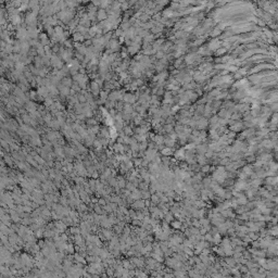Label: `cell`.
Masks as SVG:
<instances>
[{
  "mask_svg": "<svg viewBox=\"0 0 278 278\" xmlns=\"http://www.w3.org/2000/svg\"><path fill=\"white\" fill-rule=\"evenodd\" d=\"M234 189L237 191H243L246 190V189L248 187H250L249 182H248L247 180H244V179H238L237 182H234Z\"/></svg>",
  "mask_w": 278,
  "mask_h": 278,
  "instance_id": "obj_1",
  "label": "cell"
},
{
  "mask_svg": "<svg viewBox=\"0 0 278 278\" xmlns=\"http://www.w3.org/2000/svg\"><path fill=\"white\" fill-rule=\"evenodd\" d=\"M195 150L198 152V154H204V153L207 152V150H208V145H207V143H204V142H201V143H199V145L196 146Z\"/></svg>",
  "mask_w": 278,
  "mask_h": 278,
  "instance_id": "obj_2",
  "label": "cell"
},
{
  "mask_svg": "<svg viewBox=\"0 0 278 278\" xmlns=\"http://www.w3.org/2000/svg\"><path fill=\"white\" fill-rule=\"evenodd\" d=\"M277 176H266L265 177V184L270 186H276L277 185Z\"/></svg>",
  "mask_w": 278,
  "mask_h": 278,
  "instance_id": "obj_3",
  "label": "cell"
},
{
  "mask_svg": "<svg viewBox=\"0 0 278 278\" xmlns=\"http://www.w3.org/2000/svg\"><path fill=\"white\" fill-rule=\"evenodd\" d=\"M175 158L179 161H185V148H180L175 152Z\"/></svg>",
  "mask_w": 278,
  "mask_h": 278,
  "instance_id": "obj_4",
  "label": "cell"
},
{
  "mask_svg": "<svg viewBox=\"0 0 278 278\" xmlns=\"http://www.w3.org/2000/svg\"><path fill=\"white\" fill-rule=\"evenodd\" d=\"M195 159H196V161H197L198 164L201 165V166L207 164V162H208V159L204 156V154H198V155L195 156Z\"/></svg>",
  "mask_w": 278,
  "mask_h": 278,
  "instance_id": "obj_5",
  "label": "cell"
},
{
  "mask_svg": "<svg viewBox=\"0 0 278 278\" xmlns=\"http://www.w3.org/2000/svg\"><path fill=\"white\" fill-rule=\"evenodd\" d=\"M132 207L134 209H139V210H142L145 208V199H139V200H135V203L132 204Z\"/></svg>",
  "mask_w": 278,
  "mask_h": 278,
  "instance_id": "obj_6",
  "label": "cell"
},
{
  "mask_svg": "<svg viewBox=\"0 0 278 278\" xmlns=\"http://www.w3.org/2000/svg\"><path fill=\"white\" fill-rule=\"evenodd\" d=\"M261 146L263 147V148H265V149H272L273 148V141L270 139H263L262 141H261Z\"/></svg>",
  "mask_w": 278,
  "mask_h": 278,
  "instance_id": "obj_7",
  "label": "cell"
},
{
  "mask_svg": "<svg viewBox=\"0 0 278 278\" xmlns=\"http://www.w3.org/2000/svg\"><path fill=\"white\" fill-rule=\"evenodd\" d=\"M222 240V237H221V234L220 233H214L212 234V243H214L215 246H217V244H220Z\"/></svg>",
  "mask_w": 278,
  "mask_h": 278,
  "instance_id": "obj_8",
  "label": "cell"
},
{
  "mask_svg": "<svg viewBox=\"0 0 278 278\" xmlns=\"http://www.w3.org/2000/svg\"><path fill=\"white\" fill-rule=\"evenodd\" d=\"M173 153H174V151H173V148H171V147H163V148L161 149V154L162 155L169 156V155H172Z\"/></svg>",
  "mask_w": 278,
  "mask_h": 278,
  "instance_id": "obj_9",
  "label": "cell"
},
{
  "mask_svg": "<svg viewBox=\"0 0 278 278\" xmlns=\"http://www.w3.org/2000/svg\"><path fill=\"white\" fill-rule=\"evenodd\" d=\"M262 179L261 178H259V177H256V178H254V179H252V180H251V182H249V185L251 186V187H253V188H259L261 185H262Z\"/></svg>",
  "mask_w": 278,
  "mask_h": 278,
  "instance_id": "obj_10",
  "label": "cell"
},
{
  "mask_svg": "<svg viewBox=\"0 0 278 278\" xmlns=\"http://www.w3.org/2000/svg\"><path fill=\"white\" fill-rule=\"evenodd\" d=\"M152 140L155 142L156 146H161V145H163V142H164V137H163L162 135H156V136L153 137Z\"/></svg>",
  "mask_w": 278,
  "mask_h": 278,
  "instance_id": "obj_11",
  "label": "cell"
},
{
  "mask_svg": "<svg viewBox=\"0 0 278 278\" xmlns=\"http://www.w3.org/2000/svg\"><path fill=\"white\" fill-rule=\"evenodd\" d=\"M181 223H182V222L178 221V220H173L171 223H169V225H171V227H173L174 229L179 230V229H180V227H181Z\"/></svg>",
  "mask_w": 278,
  "mask_h": 278,
  "instance_id": "obj_12",
  "label": "cell"
},
{
  "mask_svg": "<svg viewBox=\"0 0 278 278\" xmlns=\"http://www.w3.org/2000/svg\"><path fill=\"white\" fill-rule=\"evenodd\" d=\"M175 140H173L172 138H169V137H164V142H163V145H165L166 147H171V148H173V147L175 146Z\"/></svg>",
  "mask_w": 278,
  "mask_h": 278,
  "instance_id": "obj_13",
  "label": "cell"
},
{
  "mask_svg": "<svg viewBox=\"0 0 278 278\" xmlns=\"http://www.w3.org/2000/svg\"><path fill=\"white\" fill-rule=\"evenodd\" d=\"M130 197H132L134 200H139V199H141V190H138V189H136L135 191L132 192V195H130Z\"/></svg>",
  "mask_w": 278,
  "mask_h": 278,
  "instance_id": "obj_14",
  "label": "cell"
},
{
  "mask_svg": "<svg viewBox=\"0 0 278 278\" xmlns=\"http://www.w3.org/2000/svg\"><path fill=\"white\" fill-rule=\"evenodd\" d=\"M225 257H226L225 262H226V264L228 265V267H231V266H235V265H236V260H235L233 256H225Z\"/></svg>",
  "mask_w": 278,
  "mask_h": 278,
  "instance_id": "obj_15",
  "label": "cell"
},
{
  "mask_svg": "<svg viewBox=\"0 0 278 278\" xmlns=\"http://www.w3.org/2000/svg\"><path fill=\"white\" fill-rule=\"evenodd\" d=\"M150 256H151L152 259H154L155 261L160 262V263H162L163 261H164V257L161 256V255H159V254H156L155 252H153V251H151V252H150Z\"/></svg>",
  "mask_w": 278,
  "mask_h": 278,
  "instance_id": "obj_16",
  "label": "cell"
},
{
  "mask_svg": "<svg viewBox=\"0 0 278 278\" xmlns=\"http://www.w3.org/2000/svg\"><path fill=\"white\" fill-rule=\"evenodd\" d=\"M253 134H254L253 129H252V128H250V129H247V130H244V132L241 133L240 137H241V138H244V137H247V138H250L251 135H253Z\"/></svg>",
  "mask_w": 278,
  "mask_h": 278,
  "instance_id": "obj_17",
  "label": "cell"
},
{
  "mask_svg": "<svg viewBox=\"0 0 278 278\" xmlns=\"http://www.w3.org/2000/svg\"><path fill=\"white\" fill-rule=\"evenodd\" d=\"M149 186H150V182L142 180V181L139 182L138 187H139L140 190H148V189H149Z\"/></svg>",
  "mask_w": 278,
  "mask_h": 278,
  "instance_id": "obj_18",
  "label": "cell"
},
{
  "mask_svg": "<svg viewBox=\"0 0 278 278\" xmlns=\"http://www.w3.org/2000/svg\"><path fill=\"white\" fill-rule=\"evenodd\" d=\"M150 200H151V203H153L154 205H158L160 203V201H161L160 198H159V196L156 194H152L151 197H150Z\"/></svg>",
  "mask_w": 278,
  "mask_h": 278,
  "instance_id": "obj_19",
  "label": "cell"
},
{
  "mask_svg": "<svg viewBox=\"0 0 278 278\" xmlns=\"http://www.w3.org/2000/svg\"><path fill=\"white\" fill-rule=\"evenodd\" d=\"M241 172H243L247 176H250L251 174H252L253 169L251 168V166H249V165H243V167H242V169H241Z\"/></svg>",
  "mask_w": 278,
  "mask_h": 278,
  "instance_id": "obj_20",
  "label": "cell"
},
{
  "mask_svg": "<svg viewBox=\"0 0 278 278\" xmlns=\"http://www.w3.org/2000/svg\"><path fill=\"white\" fill-rule=\"evenodd\" d=\"M278 235V228L276 225H274V226L272 228H269L268 229V236H273V237H276Z\"/></svg>",
  "mask_w": 278,
  "mask_h": 278,
  "instance_id": "obj_21",
  "label": "cell"
},
{
  "mask_svg": "<svg viewBox=\"0 0 278 278\" xmlns=\"http://www.w3.org/2000/svg\"><path fill=\"white\" fill-rule=\"evenodd\" d=\"M163 220L166 221L167 223H171V222H172L173 220H174V214L171 213V212L168 211L167 213H165V214H164V218H163Z\"/></svg>",
  "mask_w": 278,
  "mask_h": 278,
  "instance_id": "obj_22",
  "label": "cell"
},
{
  "mask_svg": "<svg viewBox=\"0 0 278 278\" xmlns=\"http://www.w3.org/2000/svg\"><path fill=\"white\" fill-rule=\"evenodd\" d=\"M211 180H212V178H209V177L204 178V179H202V180H201V182H203V184H202V186H203V188H207V189H209V188H210V185H211Z\"/></svg>",
  "mask_w": 278,
  "mask_h": 278,
  "instance_id": "obj_23",
  "label": "cell"
},
{
  "mask_svg": "<svg viewBox=\"0 0 278 278\" xmlns=\"http://www.w3.org/2000/svg\"><path fill=\"white\" fill-rule=\"evenodd\" d=\"M231 128V130H233V132H239V130H241V128H242V124H240V123H235V125H233L230 127Z\"/></svg>",
  "mask_w": 278,
  "mask_h": 278,
  "instance_id": "obj_24",
  "label": "cell"
},
{
  "mask_svg": "<svg viewBox=\"0 0 278 278\" xmlns=\"http://www.w3.org/2000/svg\"><path fill=\"white\" fill-rule=\"evenodd\" d=\"M151 194H150L149 189L148 190H141V199H150Z\"/></svg>",
  "mask_w": 278,
  "mask_h": 278,
  "instance_id": "obj_25",
  "label": "cell"
},
{
  "mask_svg": "<svg viewBox=\"0 0 278 278\" xmlns=\"http://www.w3.org/2000/svg\"><path fill=\"white\" fill-rule=\"evenodd\" d=\"M182 252L186 253L188 256H192V255H194V251H192V249H190V248H188V247H185L184 250H182Z\"/></svg>",
  "mask_w": 278,
  "mask_h": 278,
  "instance_id": "obj_26",
  "label": "cell"
},
{
  "mask_svg": "<svg viewBox=\"0 0 278 278\" xmlns=\"http://www.w3.org/2000/svg\"><path fill=\"white\" fill-rule=\"evenodd\" d=\"M210 167H211V166L209 165V164H204V165H202V166H201L200 172H201V173H203V174H204V173H208V172H210Z\"/></svg>",
  "mask_w": 278,
  "mask_h": 278,
  "instance_id": "obj_27",
  "label": "cell"
},
{
  "mask_svg": "<svg viewBox=\"0 0 278 278\" xmlns=\"http://www.w3.org/2000/svg\"><path fill=\"white\" fill-rule=\"evenodd\" d=\"M242 252H243V253H242V256H243L246 260H252V254H251L248 250H247V251L243 250Z\"/></svg>",
  "mask_w": 278,
  "mask_h": 278,
  "instance_id": "obj_28",
  "label": "cell"
},
{
  "mask_svg": "<svg viewBox=\"0 0 278 278\" xmlns=\"http://www.w3.org/2000/svg\"><path fill=\"white\" fill-rule=\"evenodd\" d=\"M214 153H215L214 151H212V150H211V149H209V148H208V150H207V152H205V153H204V156H205V158H207V159H211V158H212V156H213V155H214Z\"/></svg>",
  "mask_w": 278,
  "mask_h": 278,
  "instance_id": "obj_29",
  "label": "cell"
},
{
  "mask_svg": "<svg viewBox=\"0 0 278 278\" xmlns=\"http://www.w3.org/2000/svg\"><path fill=\"white\" fill-rule=\"evenodd\" d=\"M203 236H204V240H205V241L212 242V233H211V231H208V233L204 234Z\"/></svg>",
  "mask_w": 278,
  "mask_h": 278,
  "instance_id": "obj_30",
  "label": "cell"
},
{
  "mask_svg": "<svg viewBox=\"0 0 278 278\" xmlns=\"http://www.w3.org/2000/svg\"><path fill=\"white\" fill-rule=\"evenodd\" d=\"M196 146H197V145H196L195 142H190V143H188V145L185 146V150H195Z\"/></svg>",
  "mask_w": 278,
  "mask_h": 278,
  "instance_id": "obj_31",
  "label": "cell"
},
{
  "mask_svg": "<svg viewBox=\"0 0 278 278\" xmlns=\"http://www.w3.org/2000/svg\"><path fill=\"white\" fill-rule=\"evenodd\" d=\"M229 162H230L229 158H223V159H221V160H220V164H221V165H223V166L227 165Z\"/></svg>",
  "mask_w": 278,
  "mask_h": 278,
  "instance_id": "obj_32",
  "label": "cell"
},
{
  "mask_svg": "<svg viewBox=\"0 0 278 278\" xmlns=\"http://www.w3.org/2000/svg\"><path fill=\"white\" fill-rule=\"evenodd\" d=\"M125 187H126L127 189H128V190H129V191H132V192H133V191H135V190H136V189H137V187H135V186H134V185L132 184V182H127V184H126V186H125Z\"/></svg>",
  "mask_w": 278,
  "mask_h": 278,
  "instance_id": "obj_33",
  "label": "cell"
},
{
  "mask_svg": "<svg viewBox=\"0 0 278 278\" xmlns=\"http://www.w3.org/2000/svg\"><path fill=\"white\" fill-rule=\"evenodd\" d=\"M233 198V195H231V191H225V195H224V200H230Z\"/></svg>",
  "mask_w": 278,
  "mask_h": 278,
  "instance_id": "obj_34",
  "label": "cell"
},
{
  "mask_svg": "<svg viewBox=\"0 0 278 278\" xmlns=\"http://www.w3.org/2000/svg\"><path fill=\"white\" fill-rule=\"evenodd\" d=\"M136 216H137V220L142 221V218L145 217V215H143V213L141 212V210H139V211H137V212H136Z\"/></svg>",
  "mask_w": 278,
  "mask_h": 278,
  "instance_id": "obj_35",
  "label": "cell"
},
{
  "mask_svg": "<svg viewBox=\"0 0 278 278\" xmlns=\"http://www.w3.org/2000/svg\"><path fill=\"white\" fill-rule=\"evenodd\" d=\"M267 133H268V129H262L261 132H257V133H256V135H257V136H260L261 138H262L263 136H266V135H267Z\"/></svg>",
  "mask_w": 278,
  "mask_h": 278,
  "instance_id": "obj_36",
  "label": "cell"
},
{
  "mask_svg": "<svg viewBox=\"0 0 278 278\" xmlns=\"http://www.w3.org/2000/svg\"><path fill=\"white\" fill-rule=\"evenodd\" d=\"M169 138H172L173 140H177L178 139V135H177V133H175V132H171L169 133Z\"/></svg>",
  "mask_w": 278,
  "mask_h": 278,
  "instance_id": "obj_37",
  "label": "cell"
},
{
  "mask_svg": "<svg viewBox=\"0 0 278 278\" xmlns=\"http://www.w3.org/2000/svg\"><path fill=\"white\" fill-rule=\"evenodd\" d=\"M237 174H238V177H239V179H244V180H247L248 176H247L246 174H244L243 172H238Z\"/></svg>",
  "mask_w": 278,
  "mask_h": 278,
  "instance_id": "obj_38",
  "label": "cell"
},
{
  "mask_svg": "<svg viewBox=\"0 0 278 278\" xmlns=\"http://www.w3.org/2000/svg\"><path fill=\"white\" fill-rule=\"evenodd\" d=\"M128 215L130 216V218H132V220H136V218H137V216H136V212L134 211V210L128 211Z\"/></svg>",
  "mask_w": 278,
  "mask_h": 278,
  "instance_id": "obj_39",
  "label": "cell"
},
{
  "mask_svg": "<svg viewBox=\"0 0 278 278\" xmlns=\"http://www.w3.org/2000/svg\"><path fill=\"white\" fill-rule=\"evenodd\" d=\"M173 130V125H165L164 126V132L166 133H171Z\"/></svg>",
  "mask_w": 278,
  "mask_h": 278,
  "instance_id": "obj_40",
  "label": "cell"
},
{
  "mask_svg": "<svg viewBox=\"0 0 278 278\" xmlns=\"http://www.w3.org/2000/svg\"><path fill=\"white\" fill-rule=\"evenodd\" d=\"M141 161H142V159H136L135 161H134V163H135V165L137 167H141Z\"/></svg>",
  "mask_w": 278,
  "mask_h": 278,
  "instance_id": "obj_41",
  "label": "cell"
},
{
  "mask_svg": "<svg viewBox=\"0 0 278 278\" xmlns=\"http://www.w3.org/2000/svg\"><path fill=\"white\" fill-rule=\"evenodd\" d=\"M133 166H134V163L130 162V161H127L126 162V168L127 169H133Z\"/></svg>",
  "mask_w": 278,
  "mask_h": 278,
  "instance_id": "obj_42",
  "label": "cell"
},
{
  "mask_svg": "<svg viewBox=\"0 0 278 278\" xmlns=\"http://www.w3.org/2000/svg\"><path fill=\"white\" fill-rule=\"evenodd\" d=\"M191 135L195 137H198V136H200V132L197 129H194V130H191Z\"/></svg>",
  "mask_w": 278,
  "mask_h": 278,
  "instance_id": "obj_43",
  "label": "cell"
},
{
  "mask_svg": "<svg viewBox=\"0 0 278 278\" xmlns=\"http://www.w3.org/2000/svg\"><path fill=\"white\" fill-rule=\"evenodd\" d=\"M119 186H120L121 188H124V187H125V186H126V184H125V180H124V179H122V178H121V180L119 181Z\"/></svg>",
  "mask_w": 278,
  "mask_h": 278,
  "instance_id": "obj_44",
  "label": "cell"
},
{
  "mask_svg": "<svg viewBox=\"0 0 278 278\" xmlns=\"http://www.w3.org/2000/svg\"><path fill=\"white\" fill-rule=\"evenodd\" d=\"M227 137H228V138H231V139L235 138V137H236V132H231V133H229V134L227 135Z\"/></svg>",
  "mask_w": 278,
  "mask_h": 278,
  "instance_id": "obj_45",
  "label": "cell"
},
{
  "mask_svg": "<svg viewBox=\"0 0 278 278\" xmlns=\"http://www.w3.org/2000/svg\"><path fill=\"white\" fill-rule=\"evenodd\" d=\"M124 266H125L126 268H130V261L128 262V261L125 260V262H124Z\"/></svg>",
  "mask_w": 278,
  "mask_h": 278,
  "instance_id": "obj_46",
  "label": "cell"
},
{
  "mask_svg": "<svg viewBox=\"0 0 278 278\" xmlns=\"http://www.w3.org/2000/svg\"><path fill=\"white\" fill-rule=\"evenodd\" d=\"M125 133L127 134V135H129V134L132 133V129H130L129 127H126V128H125Z\"/></svg>",
  "mask_w": 278,
  "mask_h": 278,
  "instance_id": "obj_47",
  "label": "cell"
}]
</instances>
